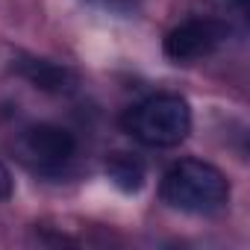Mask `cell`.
<instances>
[{
  "label": "cell",
  "instance_id": "obj_4",
  "mask_svg": "<svg viewBox=\"0 0 250 250\" xmlns=\"http://www.w3.org/2000/svg\"><path fill=\"white\" fill-rule=\"evenodd\" d=\"M227 24L218 18H188L165 36V56L171 62H197L215 53L227 39Z\"/></svg>",
  "mask_w": 250,
  "mask_h": 250
},
{
  "label": "cell",
  "instance_id": "obj_6",
  "mask_svg": "<svg viewBox=\"0 0 250 250\" xmlns=\"http://www.w3.org/2000/svg\"><path fill=\"white\" fill-rule=\"evenodd\" d=\"M106 177L124 194H136V191H142V186L147 180V168H145V162L139 156L118 150V153H112L106 159Z\"/></svg>",
  "mask_w": 250,
  "mask_h": 250
},
{
  "label": "cell",
  "instance_id": "obj_1",
  "mask_svg": "<svg viewBox=\"0 0 250 250\" xmlns=\"http://www.w3.org/2000/svg\"><path fill=\"white\" fill-rule=\"evenodd\" d=\"M162 203H168L177 212L188 215H212L227 206L229 200V183L227 177L200 159H180L171 165L159 186Z\"/></svg>",
  "mask_w": 250,
  "mask_h": 250
},
{
  "label": "cell",
  "instance_id": "obj_5",
  "mask_svg": "<svg viewBox=\"0 0 250 250\" xmlns=\"http://www.w3.org/2000/svg\"><path fill=\"white\" fill-rule=\"evenodd\" d=\"M12 71L18 77H24L30 85L47 91V94H71L77 88V74L59 62L50 59H39V56H18Z\"/></svg>",
  "mask_w": 250,
  "mask_h": 250
},
{
  "label": "cell",
  "instance_id": "obj_2",
  "mask_svg": "<svg viewBox=\"0 0 250 250\" xmlns=\"http://www.w3.org/2000/svg\"><path fill=\"white\" fill-rule=\"evenodd\" d=\"M121 127L147 147H177L191 133V109L180 94H153L124 112Z\"/></svg>",
  "mask_w": 250,
  "mask_h": 250
},
{
  "label": "cell",
  "instance_id": "obj_7",
  "mask_svg": "<svg viewBox=\"0 0 250 250\" xmlns=\"http://www.w3.org/2000/svg\"><path fill=\"white\" fill-rule=\"evenodd\" d=\"M9 194H12V174L0 162V200H9Z\"/></svg>",
  "mask_w": 250,
  "mask_h": 250
},
{
  "label": "cell",
  "instance_id": "obj_3",
  "mask_svg": "<svg viewBox=\"0 0 250 250\" xmlns=\"http://www.w3.org/2000/svg\"><path fill=\"white\" fill-rule=\"evenodd\" d=\"M18 156L36 171H56L77 153V139L56 124H33L18 136Z\"/></svg>",
  "mask_w": 250,
  "mask_h": 250
}]
</instances>
